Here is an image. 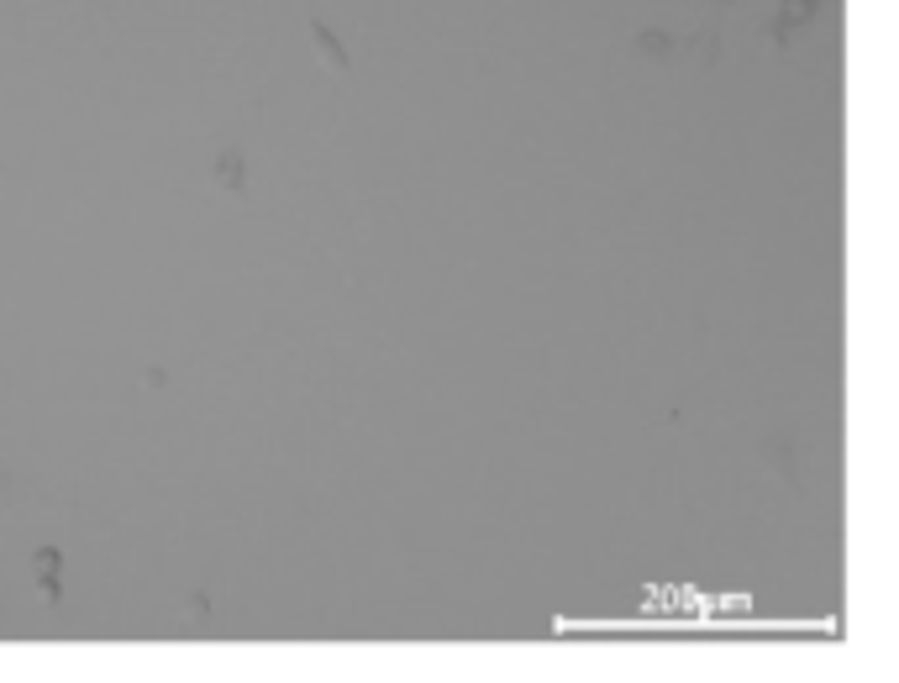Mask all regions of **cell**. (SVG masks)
<instances>
[{
	"label": "cell",
	"instance_id": "6da1fadb",
	"mask_svg": "<svg viewBox=\"0 0 899 683\" xmlns=\"http://www.w3.org/2000/svg\"><path fill=\"white\" fill-rule=\"evenodd\" d=\"M216 184H221V190H232V195L242 190V158H237V153H221V158H216Z\"/></svg>",
	"mask_w": 899,
	"mask_h": 683
},
{
	"label": "cell",
	"instance_id": "7a4b0ae2",
	"mask_svg": "<svg viewBox=\"0 0 899 683\" xmlns=\"http://www.w3.org/2000/svg\"><path fill=\"white\" fill-rule=\"evenodd\" d=\"M311 37H316V53L326 58V69H347V53L337 48V37H332V32H326V27H316Z\"/></svg>",
	"mask_w": 899,
	"mask_h": 683
},
{
	"label": "cell",
	"instance_id": "3957f363",
	"mask_svg": "<svg viewBox=\"0 0 899 683\" xmlns=\"http://www.w3.org/2000/svg\"><path fill=\"white\" fill-rule=\"evenodd\" d=\"M16 494H22V489H16V479H11V473H0V510H6Z\"/></svg>",
	"mask_w": 899,
	"mask_h": 683
},
{
	"label": "cell",
	"instance_id": "277c9868",
	"mask_svg": "<svg viewBox=\"0 0 899 683\" xmlns=\"http://www.w3.org/2000/svg\"><path fill=\"white\" fill-rule=\"evenodd\" d=\"M48 563H53V552H43V557H37V568H43V573H48ZM53 589H58L53 578H43V594H48V599H53Z\"/></svg>",
	"mask_w": 899,
	"mask_h": 683
}]
</instances>
